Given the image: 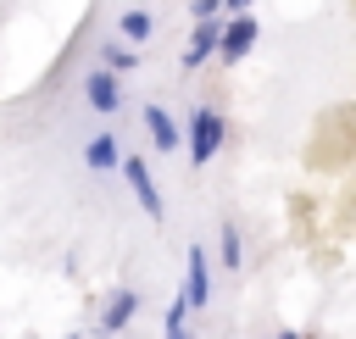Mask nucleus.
<instances>
[{
  "instance_id": "nucleus-1",
  "label": "nucleus",
  "mask_w": 356,
  "mask_h": 339,
  "mask_svg": "<svg viewBox=\"0 0 356 339\" xmlns=\"http://www.w3.org/2000/svg\"><path fill=\"white\" fill-rule=\"evenodd\" d=\"M222 144H228V122H222V111H217V106H195L189 122H184V150H189V161L206 167V161H217Z\"/></svg>"
},
{
  "instance_id": "nucleus-9",
  "label": "nucleus",
  "mask_w": 356,
  "mask_h": 339,
  "mask_svg": "<svg viewBox=\"0 0 356 339\" xmlns=\"http://www.w3.org/2000/svg\"><path fill=\"white\" fill-rule=\"evenodd\" d=\"M150 33H156V17H150V11H139V6H134V11H122V17H117V39H122V44H134V50H139Z\"/></svg>"
},
{
  "instance_id": "nucleus-11",
  "label": "nucleus",
  "mask_w": 356,
  "mask_h": 339,
  "mask_svg": "<svg viewBox=\"0 0 356 339\" xmlns=\"http://www.w3.org/2000/svg\"><path fill=\"white\" fill-rule=\"evenodd\" d=\"M217 261H222L228 272H239V267H245V239H239V222H222V228H217Z\"/></svg>"
},
{
  "instance_id": "nucleus-13",
  "label": "nucleus",
  "mask_w": 356,
  "mask_h": 339,
  "mask_svg": "<svg viewBox=\"0 0 356 339\" xmlns=\"http://www.w3.org/2000/svg\"><path fill=\"white\" fill-rule=\"evenodd\" d=\"M189 17L195 22H217L222 17V0H189Z\"/></svg>"
},
{
  "instance_id": "nucleus-7",
  "label": "nucleus",
  "mask_w": 356,
  "mask_h": 339,
  "mask_svg": "<svg viewBox=\"0 0 356 339\" xmlns=\"http://www.w3.org/2000/svg\"><path fill=\"white\" fill-rule=\"evenodd\" d=\"M139 317V289H128V283H117L106 300H100V333H122L128 322Z\"/></svg>"
},
{
  "instance_id": "nucleus-14",
  "label": "nucleus",
  "mask_w": 356,
  "mask_h": 339,
  "mask_svg": "<svg viewBox=\"0 0 356 339\" xmlns=\"http://www.w3.org/2000/svg\"><path fill=\"white\" fill-rule=\"evenodd\" d=\"M256 0H222V17H239V11H250Z\"/></svg>"
},
{
  "instance_id": "nucleus-3",
  "label": "nucleus",
  "mask_w": 356,
  "mask_h": 339,
  "mask_svg": "<svg viewBox=\"0 0 356 339\" xmlns=\"http://www.w3.org/2000/svg\"><path fill=\"white\" fill-rule=\"evenodd\" d=\"M122 183L134 189V200H139V211L145 217H161L167 206H161V189H156V178H150V161L145 156H122Z\"/></svg>"
},
{
  "instance_id": "nucleus-12",
  "label": "nucleus",
  "mask_w": 356,
  "mask_h": 339,
  "mask_svg": "<svg viewBox=\"0 0 356 339\" xmlns=\"http://www.w3.org/2000/svg\"><path fill=\"white\" fill-rule=\"evenodd\" d=\"M161 328L172 333V328H189V300H184V289L172 295V306H167V317H161Z\"/></svg>"
},
{
  "instance_id": "nucleus-4",
  "label": "nucleus",
  "mask_w": 356,
  "mask_h": 339,
  "mask_svg": "<svg viewBox=\"0 0 356 339\" xmlns=\"http://www.w3.org/2000/svg\"><path fill=\"white\" fill-rule=\"evenodd\" d=\"M184 300H189V311L211 306V256H206V245H189V256H184Z\"/></svg>"
},
{
  "instance_id": "nucleus-2",
  "label": "nucleus",
  "mask_w": 356,
  "mask_h": 339,
  "mask_svg": "<svg viewBox=\"0 0 356 339\" xmlns=\"http://www.w3.org/2000/svg\"><path fill=\"white\" fill-rule=\"evenodd\" d=\"M256 39H261V22H256L250 11L222 17V44H217V61H222V67H239V61L256 50Z\"/></svg>"
},
{
  "instance_id": "nucleus-16",
  "label": "nucleus",
  "mask_w": 356,
  "mask_h": 339,
  "mask_svg": "<svg viewBox=\"0 0 356 339\" xmlns=\"http://www.w3.org/2000/svg\"><path fill=\"white\" fill-rule=\"evenodd\" d=\"M273 339H300V333H295V328H278V333H273Z\"/></svg>"
},
{
  "instance_id": "nucleus-17",
  "label": "nucleus",
  "mask_w": 356,
  "mask_h": 339,
  "mask_svg": "<svg viewBox=\"0 0 356 339\" xmlns=\"http://www.w3.org/2000/svg\"><path fill=\"white\" fill-rule=\"evenodd\" d=\"M67 339H83V333H67Z\"/></svg>"
},
{
  "instance_id": "nucleus-15",
  "label": "nucleus",
  "mask_w": 356,
  "mask_h": 339,
  "mask_svg": "<svg viewBox=\"0 0 356 339\" xmlns=\"http://www.w3.org/2000/svg\"><path fill=\"white\" fill-rule=\"evenodd\" d=\"M167 339H195V333H189V328H172V333H167Z\"/></svg>"
},
{
  "instance_id": "nucleus-10",
  "label": "nucleus",
  "mask_w": 356,
  "mask_h": 339,
  "mask_svg": "<svg viewBox=\"0 0 356 339\" xmlns=\"http://www.w3.org/2000/svg\"><path fill=\"white\" fill-rule=\"evenodd\" d=\"M100 67H106V72H117V78H128V72L139 67V50H134V44H122V39H106V44H100Z\"/></svg>"
},
{
  "instance_id": "nucleus-8",
  "label": "nucleus",
  "mask_w": 356,
  "mask_h": 339,
  "mask_svg": "<svg viewBox=\"0 0 356 339\" xmlns=\"http://www.w3.org/2000/svg\"><path fill=\"white\" fill-rule=\"evenodd\" d=\"M122 156H128V150L117 144L111 128H100V133L83 144V167H89V172H122Z\"/></svg>"
},
{
  "instance_id": "nucleus-6",
  "label": "nucleus",
  "mask_w": 356,
  "mask_h": 339,
  "mask_svg": "<svg viewBox=\"0 0 356 339\" xmlns=\"http://www.w3.org/2000/svg\"><path fill=\"white\" fill-rule=\"evenodd\" d=\"M139 122H145V133H150V144H156L161 156L184 150V128H178V117H172L167 106H156V100H150V106L139 111Z\"/></svg>"
},
{
  "instance_id": "nucleus-18",
  "label": "nucleus",
  "mask_w": 356,
  "mask_h": 339,
  "mask_svg": "<svg viewBox=\"0 0 356 339\" xmlns=\"http://www.w3.org/2000/svg\"><path fill=\"white\" fill-rule=\"evenodd\" d=\"M300 339H317V333H300Z\"/></svg>"
},
{
  "instance_id": "nucleus-5",
  "label": "nucleus",
  "mask_w": 356,
  "mask_h": 339,
  "mask_svg": "<svg viewBox=\"0 0 356 339\" xmlns=\"http://www.w3.org/2000/svg\"><path fill=\"white\" fill-rule=\"evenodd\" d=\"M83 100H89V111L117 117V111H122V78H117V72H106V67H95V72L83 78Z\"/></svg>"
}]
</instances>
